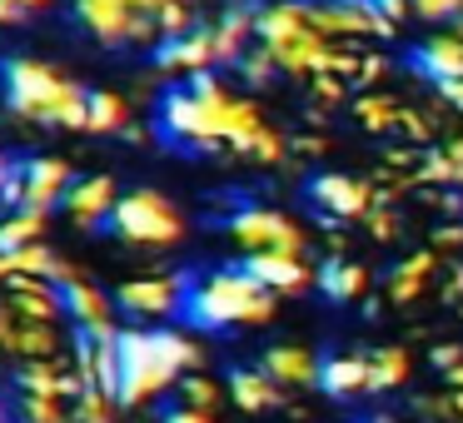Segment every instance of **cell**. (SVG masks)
Here are the masks:
<instances>
[{
    "mask_svg": "<svg viewBox=\"0 0 463 423\" xmlns=\"http://www.w3.org/2000/svg\"><path fill=\"white\" fill-rule=\"evenodd\" d=\"M264 130H269V120L260 115V105L250 95L230 90L214 70L190 75L160 100V135L180 150H204V155L230 150L240 160H250Z\"/></svg>",
    "mask_w": 463,
    "mask_h": 423,
    "instance_id": "6da1fadb",
    "label": "cell"
},
{
    "mask_svg": "<svg viewBox=\"0 0 463 423\" xmlns=\"http://www.w3.org/2000/svg\"><path fill=\"white\" fill-rule=\"evenodd\" d=\"M204 363V343L184 329H120V403L145 409Z\"/></svg>",
    "mask_w": 463,
    "mask_h": 423,
    "instance_id": "7a4b0ae2",
    "label": "cell"
},
{
    "mask_svg": "<svg viewBox=\"0 0 463 423\" xmlns=\"http://www.w3.org/2000/svg\"><path fill=\"white\" fill-rule=\"evenodd\" d=\"M0 100L15 120H35L51 130H85L90 85H80L51 61L11 55V61H0Z\"/></svg>",
    "mask_w": 463,
    "mask_h": 423,
    "instance_id": "3957f363",
    "label": "cell"
},
{
    "mask_svg": "<svg viewBox=\"0 0 463 423\" xmlns=\"http://www.w3.org/2000/svg\"><path fill=\"white\" fill-rule=\"evenodd\" d=\"M279 294L264 289L250 269H214L184 289V319L194 329H264Z\"/></svg>",
    "mask_w": 463,
    "mask_h": 423,
    "instance_id": "277c9868",
    "label": "cell"
},
{
    "mask_svg": "<svg viewBox=\"0 0 463 423\" xmlns=\"http://www.w3.org/2000/svg\"><path fill=\"white\" fill-rule=\"evenodd\" d=\"M254 41L274 55L284 75H309L329 70L339 41L319 31V21L309 15V0H260V15H254Z\"/></svg>",
    "mask_w": 463,
    "mask_h": 423,
    "instance_id": "5b68a950",
    "label": "cell"
},
{
    "mask_svg": "<svg viewBox=\"0 0 463 423\" xmlns=\"http://www.w3.org/2000/svg\"><path fill=\"white\" fill-rule=\"evenodd\" d=\"M71 15L105 51L160 41V0H71Z\"/></svg>",
    "mask_w": 463,
    "mask_h": 423,
    "instance_id": "8992f818",
    "label": "cell"
},
{
    "mask_svg": "<svg viewBox=\"0 0 463 423\" xmlns=\"http://www.w3.org/2000/svg\"><path fill=\"white\" fill-rule=\"evenodd\" d=\"M110 230L120 234L125 244H140V249H175L184 240V214L175 210L170 194L160 190H130L115 200Z\"/></svg>",
    "mask_w": 463,
    "mask_h": 423,
    "instance_id": "52a82bcc",
    "label": "cell"
},
{
    "mask_svg": "<svg viewBox=\"0 0 463 423\" xmlns=\"http://www.w3.org/2000/svg\"><path fill=\"white\" fill-rule=\"evenodd\" d=\"M224 234H230L244 254H264V249L304 254L309 249V240H304L299 224H294L284 210H269V204H244V210H234L230 224H224Z\"/></svg>",
    "mask_w": 463,
    "mask_h": 423,
    "instance_id": "ba28073f",
    "label": "cell"
},
{
    "mask_svg": "<svg viewBox=\"0 0 463 423\" xmlns=\"http://www.w3.org/2000/svg\"><path fill=\"white\" fill-rule=\"evenodd\" d=\"M309 15L329 41H354L369 45L379 35H393V15L383 11V0H309Z\"/></svg>",
    "mask_w": 463,
    "mask_h": 423,
    "instance_id": "9c48e42d",
    "label": "cell"
},
{
    "mask_svg": "<svg viewBox=\"0 0 463 423\" xmlns=\"http://www.w3.org/2000/svg\"><path fill=\"white\" fill-rule=\"evenodd\" d=\"M150 65H155L160 75H175V80H190V75H200V70H214V65H220L214 25H200V21H194L190 31L155 41V45H150Z\"/></svg>",
    "mask_w": 463,
    "mask_h": 423,
    "instance_id": "30bf717a",
    "label": "cell"
},
{
    "mask_svg": "<svg viewBox=\"0 0 463 423\" xmlns=\"http://www.w3.org/2000/svg\"><path fill=\"white\" fill-rule=\"evenodd\" d=\"M61 299H65V319L75 324V334H90V339H115L120 324H115V294H105L100 284H90L85 274L61 279Z\"/></svg>",
    "mask_w": 463,
    "mask_h": 423,
    "instance_id": "8fae6325",
    "label": "cell"
},
{
    "mask_svg": "<svg viewBox=\"0 0 463 423\" xmlns=\"http://www.w3.org/2000/svg\"><path fill=\"white\" fill-rule=\"evenodd\" d=\"M184 274H140L115 289V304L130 319H170L175 309H184Z\"/></svg>",
    "mask_w": 463,
    "mask_h": 423,
    "instance_id": "7c38bea8",
    "label": "cell"
},
{
    "mask_svg": "<svg viewBox=\"0 0 463 423\" xmlns=\"http://www.w3.org/2000/svg\"><path fill=\"white\" fill-rule=\"evenodd\" d=\"M15 180H21V204H31V210H55V204L65 200V190L75 184V170L65 155H35V160H25L21 170H15Z\"/></svg>",
    "mask_w": 463,
    "mask_h": 423,
    "instance_id": "4fadbf2b",
    "label": "cell"
},
{
    "mask_svg": "<svg viewBox=\"0 0 463 423\" xmlns=\"http://www.w3.org/2000/svg\"><path fill=\"white\" fill-rule=\"evenodd\" d=\"M309 200L319 204L329 220H364V214L373 210V190L364 180H354V174H339V170H329V174H314L309 180Z\"/></svg>",
    "mask_w": 463,
    "mask_h": 423,
    "instance_id": "5bb4252c",
    "label": "cell"
},
{
    "mask_svg": "<svg viewBox=\"0 0 463 423\" xmlns=\"http://www.w3.org/2000/svg\"><path fill=\"white\" fill-rule=\"evenodd\" d=\"M244 269H250L264 289H274V294H304V289H314V279H319V269H314L304 254H289V249L244 254Z\"/></svg>",
    "mask_w": 463,
    "mask_h": 423,
    "instance_id": "9a60e30c",
    "label": "cell"
},
{
    "mask_svg": "<svg viewBox=\"0 0 463 423\" xmlns=\"http://www.w3.org/2000/svg\"><path fill=\"white\" fill-rule=\"evenodd\" d=\"M115 200H120V190H115L110 174H85V180H75L71 190H65L61 210H65V220H71V224L95 230V224H110Z\"/></svg>",
    "mask_w": 463,
    "mask_h": 423,
    "instance_id": "2e32d148",
    "label": "cell"
},
{
    "mask_svg": "<svg viewBox=\"0 0 463 423\" xmlns=\"http://www.w3.org/2000/svg\"><path fill=\"white\" fill-rule=\"evenodd\" d=\"M413 70L433 85H449L463 75V31H443V35H429V41L413 51Z\"/></svg>",
    "mask_w": 463,
    "mask_h": 423,
    "instance_id": "e0dca14e",
    "label": "cell"
},
{
    "mask_svg": "<svg viewBox=\"0 0 463 423\" xmlns=\"http://www.w3.org/2000/svg\"><path fill=\"white\" fill-rule=\"evenodd\" d=\"M254 15H260V5H254V0H230V5H224V15L214 21L220 65H240V55L254 45Z\"/></svg>",
    "mask_w": 463,
    "mask_h": 423,
    "instance_id": "ac0fdd59",
    "label": "cell"
},
{
    "mask_svg": "<svg viewBox=\"0 0 463 423\" xmlns=\"http://www.w3.org/2000/svg\"><path fill=\"white\" fill-rule=\"evenodd\" d=\"M260 369L274 383H284V389H309V383H319V359L304 343H274V349H264Z\"/></svg>",
    "mask_w": 463,
    "mask_h": 423,
    "instance_id": "d6986e66",
    "label": "cell"
},
{
    "mask_svg": "<svg viewBox=\"0 0 463 423\" xmlns=\"http://www.w3.org/2000/svg\"><path fill=\"white\" fill-rule=\"evenodd\" d=\"M319 389L329 399H354L369 393V353H339V359L319 363Z\"/></svg>",
    "mask_w": 463,
    "mask_h": 423,
    "instance_id": "ffe728a7",
    "label": "cell"
},
{
    "mask_svg": "<svg viewBox=\"0 0 463 423\" xmlns=\"http://www.w3.org/2000/svg\"><path fill=\"white\" fill-rule=\"evenodd\" d=\"M230 399L240 403L244 413H264L284 403V383H274L264 369H234L230 373Z\"/></svg>",
    "mask_w": 463,
    "mask_h": 423,
    "instance_id": "44dd1931",
    "label": "cell"
},
{
    "mask_svg": "<svg viewBox=\"0 0 463 423\" xmlns=\"http://www.w3.org/2000/svg\"><path fill=\"white\" fill-rule=\"evenodd\" d=\"M314 284H319L334 304H354V299H364V294H369V269L334 254L329 264H319V279H314Z\"/></svg>",
    "mask_w": 463,
    "mask_h": 423,
    "instance_id": "7402d4cb",
    "label": "cell"
},
{
    "mask_svg": "<svg viewBox=\"0 0 463 423\" xmlns=\"http://www.w3.org/2000/svg\"><path fill=\"white\" fill-rule=\"evenodd\" d=\"M130 105L120 90H90L85 105V135H130Z\"/></svg>",
    "mask_w": 463,
    "mask_h": 423,
    "instance_id": "603a6c76",
    "label": "cell"
},
{
    "mask_svg": "<svg viewBox=\"0 0 463 423\" xmlns=\"http://www.w3.org/2000/svg\"><path fill=\"white\" fill-rule=\"evenodd\" d=\"M433 269H439V254H433V249L409 254V259L393 269V279H389V299H393V304H413V299L423 294V284H429Z\"/></svg>",
    "mask_w": 463,
    "mask_h": 423,
    "instance_id": "cb8c5ba5",
    "label": "cell"
},
{
    "mask_svg": "<svg viewBox=\"0 0 463 423\" xmlns=\"http://www.w3.org/2000/svg\"><path fill=\"white\" fill-rule=\"evenodd\" d=\"M51 353H65V334L61 324H41V319H21V334H15V353L11 359H51Z\"/></svg>",
    "mask_w": 463,
    "mask_h": 423,
    "instance_id": "d4e9b609",
    "label": "cell"
},
{
    "mask_svg": "<svg viewBox=\"0 0 463 423\" xmlns=\"http://www.w3.org/2000/svg\"><path fill=\"white\" fill-rule=\"evenodd\" d=\"M45 224H51V210H31V204L5 210V220H0V249H21L31 240H45Z\"/></svg>",
    "mask_w": 463,
    "mask_h": 423,
    "instance_id": "484cf974",
    "label": "cell"
},
{
    "mask_svg": "<svg viewBox=\"0 0 463 423\" xmlns=\"http://www.w3.org/2000/svg\"><path fill=\"white\" fill-rule=\"evenodd\" d=\"M399 115H403V105L389 100V95H379V90H369V95L354 100V120H359L369 135H399Z\"/></svg>",
    "mask_w": 463,
    "mask_h": 423,
    "instance_id": "4316f807",
    "label": "cell"
},
{
    "mask_svg": "<svg viewBox=\"0 0 463 423\" xmlns=\"http://www.w3.org/2000/svg\"><path fill=\"white\" fill-rule=\"evenodd\" d=\"M413 359L409 349H399V343H389V349L369 353V393H383V389H399L403 379H409Z\"/></svg>",
    "mask_w": 463,
    "mask_h": 423,
    "instance_id": "83f0119b",
    "label": "cell"
},
{
    "mask_svg": "<svg viewBox=\"0 0 463 423\" xmlns=\"http://www.w3.org/2000/svg\"><path fill=\"white\" fill-rule=\"evenodd\" d=\"M419 180L423 184H463V140L443 145V150L419 160Z\"/></svg>",
    "mask_w": 463,
    "mask_h": 423,
    "instance_id": "f1b7e54d",
    "label": "cell"
},
{
    "mask_svg": "<svg viewBox=\"0 0 463 423\" xmlns=\"http://www.w3.org/2000/svg\"><path fill=\"white\" fill-rule=\"evenodd\" d=\"M120 409H125V403L110 399L105 389H85L80 399L71 403V413H75L80 423H115V418H120Z\"/></svg>",
    "mask_w": 463,
    "mask_h": 423,
    "instance_id": "f546056e",
    "label": "cell"
},
{
    "mask_svg": "<svg viewBox=\"0 0 463 423\" xmlns=\"http://www.w3.org/2000/svg\"><path fill=\"white\" fill-rule=\"evenodd\" d=\"M15 413H21V423H65V399H55V393H25Z\"/></svg>",
    "mask_w": 463,
    "mask_h": 423,
    "instance_id": "4dcf8cb0",
    "label": "cell"
},
{
    "mask_svg": "<svg viewBox=\"0 0 463 423\" xmlns=\"http://www.w3.org/2000/svg\"><path fill=\"white\" fill-rule=\"evenodd\" d=\"M234 70H240V75H244V80H250V85H269V80H274V75H284V70H279V65H274V55H269V51H264V45H260V41H254V45H250V51H244V55H240V65H234Z\"/></svg>",
    "mask_w": 463,
    "mask_h": 423,
    "instance_id": "1f68e13d",
    "label": "cell"
},
{
    "mask_svg": "<svg viewBox=\"0 0 463 423\" xmlns=\"http://www.w3.org/2000/svg\"><path fill=\"white\" fill-rule=\"evenodd\" d=\"M180 403H194V409H210L214 413L220 389H214V379H204V373L194 369V373H184V379H180Z\"/></svg>",
    "mask_w": 463,
    "mask_h": 423,
    "instance_id": "d6a6232c",
    "label": "cell"
},
{
    "mask_svg": "<svg viewBox=\"0 0 463 423\" xmlns=\"http://www.w3.org/2000/svg\"><path fill=\"white\" fill-rule=\"evenodd\" d=\"M409 11L419 15V21L443 25V21H463V0H409Z\"/></svg>",
    "mask_w": 463,
    "mask_h": 423,
    "instance_id": "836d02e7",
    "label": "cell"
},
{
    "mask_svg": "<svg viewBox=\"0 0 463 423\" xmlns=\"http://www.w3.org/2000/svg\"><path fill=\"white\" fill-rule=\"evenodd\" d=\"M399 135H403L409 145H423V140L433 135V120H429V115H419V110H409V105H403V115H399Z\"/></svg>",
    "mask_w": 463,
    "mask_h": 423,
    "instance_id": "e575fe53",
    "label": "cell"
},
{
    "mask_svg": "<svg viewBox=\"0 0 463 423\" xmlns=\"http://www.w3.org/2000/svg\"><path fill=\"white\" fill-rule=\"evenodd\" d=\"M383 70H389V61H383L373 45H364V55H359V85H373Z\"/></svg>",
    "mask_w": 463,
    "mask_h": 423,
    "instance_id": "d590c367",
    "label": "cell"
},
{
    "mask_svg": "<svg viewBox=\"0 0 463 423\" xmlns=\"http://www.w3.org/2000/svg\"><path fill=\"white\" fill-rule=\"evenodd\" d=\"M364 220H369V230H373V240H383V244H389V240H393V234H399V220H393V214H389V210H379V204H373V210H369V214H364Z\"/></svg>",
    "mask_w": 463,
    "mask_h": 423,
    "instance_id": "8d00e7d4",
    "label": "cell"
},
{
    "mask_svg": "<svg viewBox=\"0 0 463 423\" xmlns=\"http://www.w3.org/2000/svg\"><path fill=\"white\" fill-rule=\"evenodd\" d=\"M165 423H214L210 409H194V403H175L170 413H165Z\"/></svg>",
    "mask_w": 463,
    "mask_h": 423,
    "instance_id": "74e56055",
    "label": "cell"
},
{
    "mask_svg": "<svg viewBox=\"0 0 463 423\" xmlns=\"http://www.w3.org/2000/svg\"><path fill=\"white\" fill-rule=\"evenodd\" d=\"M453 363H463V349H458V343H439V349H433V369L449 373Z\"/></svg>",
    "mask_w": 463,
    "mask_h": 423,
    "instance_id": "f35d334b",
    "label": "cell"
},
{
    "mask_svg": "<svg viewBox=\"0 0 463 423\" xmlns=\"http://www.w3.org/2000/svg\"><path fill=\"white\" fill-rule=\"evenodd\" d=\"M439 95H443V100H449L453 110L463 115V75H458V80H449V85H439Z\"/></svg>",
    "mask_w": 463,
    "mask_h": 423,
    "instance_id": "ab89813d",
    "label": "cell"
},
{
    "mask_svg": "<svg viewBox=\"0 0 463 423\" xmlns=\"http://www.w3.org/2000/svg\"><path fill=\"white\" fill-rule=\"evenodd\" d=\"M463 244V224H443L439 230V249H458Z\"/></svg>",
    "mask_w": 463,
    "mask_h": 423,
    "instance_id": "60d3db41",
    "label": "cell"
},
{
    "mask_svg": "<svg viewBox=\"0 0 463 423\" xmlns=\"http://www.w3.org/2000/svg\"><path fill=\"white\" fill-rule=\"evenodd\" d=\"M294 150H299V155H324V140H319V135H299Z\"/></svg>",
    "mask_w": 463,
    "mask_h": 423,
    "instance_id": "b9f144b4",
    "label": "cell"
},
{
    "mask_svg": "<svg viewBox=\"0 0 463 423\" xmlns=\"http://www.w3.org/2000/svg\"><path fill=\"white\" fill-rule=\"evenodd\" d=\"M449 383H453V389H463V363H453V369H449Z\"/></svg>",
    "mask_w": 463,
    "mask_h": 423,
    "instance_id": "7bdbcfd3",
    "label": "cell"
},
{
    "mask_svg": "<svg viewBox=\"0 0 463 423\" xmlns=\"http://www.w3.org/2000/svg\"><path fill=\"white\" fill-rule=\"evenodd\" d=\"M449 399H453V413H458V423H463V389H453Z\"/></svg>",
    "mask_w": 463,
    "mask_h": 423,
    "instance_id": "ee69618b",
    "label": "cell"
},
{
    "mask_svg": "<svg viewBox=\"0 0 463 423\" xmlns=\"http://www.w3.org/2000/svg\"><path fill=\"white\" fill-rule=\"evenodd\" d=\"M0 423H11V409H5V403H0Z\"/></svg>",
    "mask_w": 463,
    "mask_h": 423,
    "instance_id": "f6af8a7d",
    "label": "cell"
},
{
    "mask_svg": "<svg viewBox=\"0 0 463 423\" xmlns=\"http://www.w3.org/2000/svg\"><path fill=\"white\" fill-rule=\"evenodd\" d=\"M184 5H194V11H200V5H204V0H184Z\"/></svg>",
    "mask_w": 463,
    "mask_h": 423,
    "instance_id": "bcb514c9",
    "label": "cell"
},
{
    "mask_svg": "<svg viewBox=\"0 0 463 423\" xmlns=\"http://www.w3.org/2000/svg\"><path fill=\"white\" fill-rule=\"evenodd\" d=\"M65 423H80V418H75V413H65Z\"/></svg>",
    "mask_w": 463,
    "mask_h": 423,
    "instance_id": "7dc6e473",
    "label": "cell"
}]
</instances>
